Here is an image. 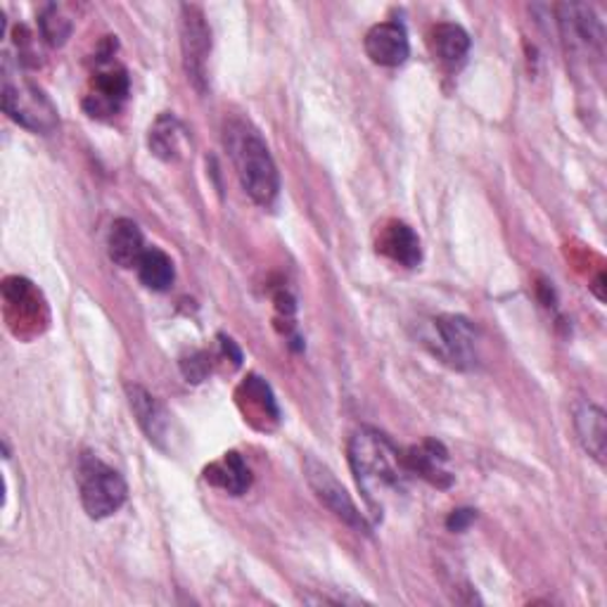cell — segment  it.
I'll return each mask as SVG.
<instances>
[{
    "mask_svg": "<svg viewBox=\"0 0 607 607\" xmlns=\"http://www.w3.org/2000/svg\"><path fill=\"white\" fill-rule=\"evenodd\" d=\"M349 463L356 475L361 494L373 510H383L387 494L399 492L408 467L399 449L383 432L363 428L349 442Z\"/></svg>",
    "mask_w": 607,
    "mask_h": 607,
    "instance_id": "cell-1",
    "label": "cell"
},
{
    "mask_svg": "<svg viewBox=\"0 0 607 607\" xmlns=\"http://www.w3.org/2000/svg\"><path fill=\"white\" fill-rule=\"evenodd\" d=\"M225 145L231 150L240 184L252 200L262 207L276 202L280 176L262 135L242 121H233L231 126H225Z\"/></svg>",
    "mask_w": 607,
    "mask_h": 607,
    "instance_id": "cell-2",
    "label": "cell"
},
{
    "mask_svg": "<svg viewBox=\"0 0 607 607\" xmlns=\"http://www.w3.org/2000/svg\"><path fill=\"white\" fill-rule=\"evenodd\" d=\"M3 110L26 131L48 135L59 126V117L53 100L34 81L12 79L5 71L3 79Z\"/></svg>",
    "mask_w": 607,
    "mask_h": 607,
    "instance_id": "cell-3",
    "label": "cell"
},
{
    "mask_svg": "<svg viewBox=\"0 0 607 607\" xmlns=\"http://www.w3.org/2000/svg\"><path fill=\"white\" fill-rule=\"evenodd\" d=\"M79 489H81V504L88 512V518L102 520L114 515L126 500V482L117 470L104 465L102 461L88 455L81 461L79 467Z\"/></svg>",
    "mask_w": 607,
    "mask_h": 607,
    "instance_id": "cell-4",
    "label": "cell"
},
{
    "mask_svg": "<svg viewBox=\"0 0 607 607\" xmlns=\"http://www.w3.org/2000/svg\"><path fill=\"white\" fill-rule=\"evenodd\" d=\"M432 352L451 368L470 371L477 366V330L463 316H439L432 323Z\"/></svg>",
    "mask_w": 607,
    "mask_h": 607,
    "instance_id": "cell-5",
    "label": "cell"
},
{
    "mask_svg": "<svg viewBox=\"0 0 607 607\" xmlns=\"http://www.w3.org/2000/svg\"><path fill=\"white\" fill-rule=\"evenodd\" d=\"M558 24L570 45V51H582L586 55H594L596 59L605 55V29L591 5H558Z\"/></svg>",
    "mask_w": 607,
    "mask_h": 607,
    "instance_id": "cell-6",
    "label": "cell"
},
{
    "mask_svg": "<svg viewBox=\"0 0 607 607\" xmlns=\"http://www.w3.org/2000/svg\"><path fill=\"white\" fill-rule=\"evenodd\" d=\"M304 473H307L309 487L316 492V496L321 498L340 520H344L349 527H354L358 531H368L366 518H363L352 496L346 494V489L338 482V477L332 475V470L328 465L318 463L316 459H307L304 461Z\"/></svg>",
    "mask_w": 607,
    "mask_h": 607,
    "instance_id": "cell-7",
    "label": "cell"
},
{
    "mask_svg": "<svg viewBox=\"0 0 607 607\" xmlns=\"http://www.w3.org/2000/svg\"><path fill=\"white\" fill-rule=\"evenodd\" d=\"M180 43H184V57H186V71L188 79L197 86L205 88L207 79V57L211 53V32L205 22V14L200 8L184 5V22H180Z\"/></svg>",
    "mask_w": 607,
    "mask_h": 607,
    "instance_id": "cell-8",
    "label": "cell"
},
{
    "mask_svg": "<svg viewBox=\"0 0 607 607\" xmlns=\"http://www.w3.org/2000/svg\"><path fill=\"white\" fill-rule=\"evenodd\" d=\"M129 98V76L121 67H110L93 76L88 96L84 98V110L96 119H108L121 110Z\"/></svg>",
    "mask_w": 607,
    "mask_h": 607,
    "instance_id": "cell-9",
    "label": "cell"
},
{
    "mask_svg": "<svg viewBox=\"0 0 607 607\" xmlns=\"http://www.w3.org/2000/svg\"><path fill=\"white\" fill-rule=\"evenodd\" d=\"M408 34L397 22L375 24L366 34V55L379 67H399L408 59Z\"/></svg>",
    "mask_w": 607,
    "mask_h": 607,
    "instance_id": "cell-10",
    "label": "cell"
},
{
    "mask_svg": "<svg viewBox=\"0 0 607 607\" xmlns=\"http://www.w3.org/2000/svg\"><path fill=\"white\" fill-rule=\"evenodd\" d=\"M129 401H131V411L139 420L143 432L147 434L150 442H155L157 446H164L166 437H169V413L164 411V406L152 397V394L143 387H129Z\"/></svg>",
    "mask_w": 607,
    "mask_h": 607,
    "instance_id": "cell-11",
    "label": "cell"
},
{
    "mask_svg": "<svg viewBox=\"0 0 607 607\" xmlns=\"http://www.w3.org/2000/svg\"><path fill=\"white\" fill-rule=\"evenodd\" d=\"M574 430L580 434L584 451L596 459L600 465L605 463L607 451V420L600 406L584 401L574 408Z\"/></svg>",
    "mask_w": 607,
    "mask_h": 607,
    "instance_id": "cell-12",
    "label": "cell"
},
{
    "mask_svg": "<svg viewBox=\"0 0 607 607\" xmlns=\"http://www.w3.org/2000/svg\"><path fill=\"white\" fill-rule=\"evenodd\" d=\"M377 250L387 254L391 262H397L406 268H416L422 260V247H420V238L411 225H406L401 221H391L385 231L383 238L377 242Z\"/></svg>",
    "mask_w": 607,
    "mask_h": 607,
    "instance_id": "cell-13",
    "label": "cell"
},
{
    "mask_svg": "<svg viewBox=\"0 0 607 607\" xmlns=\"http://www.w3.org/2000/svg\"><path fill=\"white\" fill-rule=\"evenodd\" d=\"M110 260L121 268H135L145 254V238L141 228L131 219H119L112 223V231L108 238Z\"/></svg>",
    "mask_w": 607,
    "mask_h": 607,
    "instance_id": "cell-14",
    "label": "cell"
},
{
    "mask_svg": "<svg viewBox=\"0 0 607 607\" xmlns=\"http://www.w3.org/2000/svg\"><path fill=\"white\" fill-rule=\"evenodd\" d=\"M446 459L449 455L444 446L437 442H424L422 446H416L404 455L408 473L430 479L432 484H437V487H449L451 484V475L444 470Z\"/></svg>",
    "mask_w": 607,
    "mask_h": 607,
    "instance_id": "cell-15",
    "label": "cell"
},
{
    "mask_svg": "<svg viewBox=\"0 0 607 607\" xmlns=\"http://www.w3.org/2000/svg\"><path fill=\"white\" fill-rule=\"evenodd\" d=\"M205 477H207V482L214 484V487H219L228 494H233V496H242L250 489V484H252L250 467H247L245 461L240 459V453H235V451L225 453L221 461L211 463L205 470Z\"/></svg>",
    "mask_w": 607,
    "mask_h": 607,
    "instance_id": "cell-16",
    "label": "cell"
},
{
    "mask_svg": "<svg viewBox=\"0 0 607 607\" xmlns=\"http://www.w3.org/2000/svg\"><path fill=\"white\" fill-rule=\"evenodd\" d=\"M147 143L155 157L164 162H176L180 155H184L186 129L180 126V121L174 114H159L150 129Z\"/></svg>",
    "mask_w": 607,
    "mask_h": 607,
    "instance_id": "cell-17",
    "label": "cell"
},
{
    "mask_svg": "<svg viewBox=\"0 0 607 607\" xmlns=\"http://www.w3.org/2000/svg\"><path fill=\"white\" fill-rule=\"evenodd\" d=\"M430 51L437 59H442V63L459 65V63H463L467 51H470V36L463 26L442 22V24L432 26Z\"/></svg>",
    "mask_w": 607,
    "mask_h": 607,
    "instance_id": "cell-18",
    "label": "cell"
},
{
    "mask_svg": "<svg viewBox=\"0 0 607 607\" xmlns=\"http://www.w3.org/2000/svg\"><path fill=\"white\" fill-rule=\"evenodd\" d=\"M135 268H139L141 283L145 287H150V290H155V293L169 290L174 278H176L172 256L166 252H162V250H157V247H147Z\"/></svg>",
    "mask_w": 607,
    "mask_h": 607,
    "instance_id": "cell-19",
    "label": "cell"
},
{
    "mask_svg": "<svg viewBox=\"0 0 607 607\" xmlns=\"http://www.w3.org/2000/svg\"><path fill=\"white\" fill-rule=\"evenodd\" d=\"M41 34L45 38V43H51L53 48H59V45H65L67 38L71 36V20H67L63 12L57 10V5H48L41 12Z\"/></svg>",
    "mask_w": 607,
    "mask_h": 607,
    "instance_id": "cell-20",
    "label": "cell"
},
{
    "mask_svg": "<svg viewBox=\"0 0 607 607\" xmlns=\"http://www.w3.org/2000/svg\"><path fill=\"white\" fill-rule=\"evenodd\" d=\"M240 391L247 394L250 408H260V413L264 418H273V420L278 418V406H276V401H273V394L262 377H256V375L247 377V383L242 385Z\"/></svg>",
    "mask_w": 607,
    "mask_h": 607,
    "instance_id": "cell-21",
    "label": "cell"
},
{
    "mask_svg": "<svg viewBox=\"0 0 607 607\" xmlns=\"http://www.w3.org/2000/svg\"><path fill=\"white\" fill-rule=\"evenodd\" d=\"M184 373L188 379H192V383H200V379H205L207 371H209V363H207V356L205 354H192L190 358H186L184 363Z\"/></svg>",
    "mask_w": 607,
    "mask_h": 607,
    "instance_id": "cell-22",
    "label": "cell"
},
{
    "mask_svg": "<svg viewBox=\"0 0 607 607\" xmlns=\"http://www.w3.org/2000/svg\"><path fill=\"white\" fill-rule=\"evenodd\" d=\"M477 518V512L475 510H470V508H459V510H453L449 515V520H446V527L451 531H465L470 525L475 522Z\"/></svg>",
    "mask_w": 607,
    "mask_h": 607,
    "instance_id": "cell-23",
    "label": "cell"
}]
</instances>
